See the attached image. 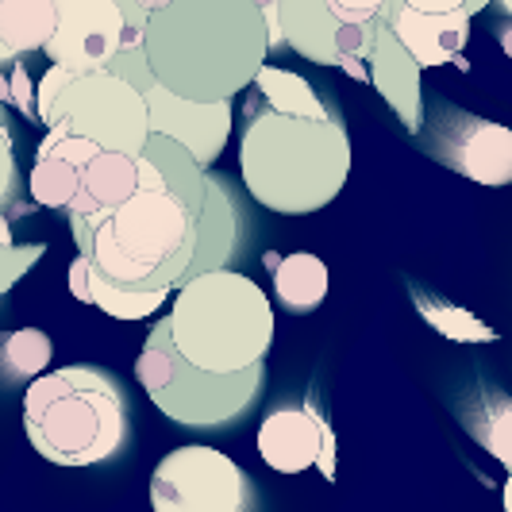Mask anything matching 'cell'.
Listing matches in <instances>:
<instances>
[{
    "label": "cell",
    "mask_w": 512,
    "mask_h": 512,
    "mask_svg": "<svg viewBox=\"0 0 512 512\" xmlns=\"http://www.w3.org/2000/svg\"><path fill=\"white\" fill-rule=\"evenodd\" d=\"M258 455L278 474H305L308 466H320L335 478V436L312 401L266 412L258 428Z\"/></svg>",
    "instance_id": "obj_12"
},
{
    "label": "cell",
    "mask_w": 512,
    "mask_h": 512,
    "mask_svg": "<svg viewBox=\"0 0 512 512\" xmlns=\"http://www.w3.org/2000/svg\"><path fill=\"white\" fill-rule=\"evenodd\" d=\"M251 85H258V101H266V108L274 112H289V116H312V120H328L339 112H328V104L320 101V93L312 89V81L282 66H258V74Z\"/></svg>",
    "instance_id": "obj_21"
},
{
    "label": "cell",
    "mask_w": 512,
    "mask_h": 512,
    "mask_svg": "<svg viewBox=\"0 0 512 512\" xmlns=\"http://www.w3.org/2000/svg\"><path fill=\"white\" fill-rule=\"evenodd\" d=\"M401 4H409L416 12H455L466 0H401Z\"/></svg>",
    "instance_id": "obj_32"
},
{
    "label": "cell",
    "mask_w": 512,
    "mask_h": 512,
    "mask_svg": "<svg viewBox=\"0 0 512 512\" xmlns=\"http://www.w3.org/2000/svg\"><path fill=\"white\" fill-rule=\"evenodd\" d=\"M243 112L239 174L258 205L278 216H308L332 205L351 174V139L343 120H312L274 108L262 112L255 101Z\"/></svg>",
    "instance_id": "obj_2"
},
{
    "label": "cell",
    "mask_w": 512,
    "mask_h": 512,
    "mask_svg": "<svg viewBox=\"0 0 512 512\" xmlns=\"http://www.w3.org/2000/svg\"><path fill=\"white\" fill-rule=\"evenodd\" d=\"M474 439H482L493 459L512 462V405L505 393H482V424H466Z\"/></svg>",
    "instance_id": "obj_26"
},
{
    "label": "cell",
    "mask_w": 512,
    "mask_h": 512,
    "mask_svg": "<svg viewBox=\"0 0 512 512\" xmlns=\"http://www.w3.org/2000/svg\"><path fill=\"white\" fill-rule=\"evenodd\" d=\"M416 139L436 162L451 166L462 178L478 185L512 181V131L505 124L482 120L459 104L432 97V112L420 116Z\"/></svg>",
    "instance_id": "obj_9"
},
{
    "label": "cell",
    "mask_w": 512,
    "mask_h": 512,
    "mask_svg": "<svg viewBox=\"0 0 512 512\" xmlns=\"http://www.w3.org/2000/svg\"><path fill=\"white\" fill-rule=\"evenodd\" d=\"M262 20H266V35H270V54L282 51V31H278V0H255Z\"/></svg>",
    "instance_id": "obj_31"
},
{
    "label": "cell",
    "mask_w": 512,
    "mask_h": 512,
    "mask_svg": "<svg viewBox=\"0 0 512 512\" xmlns=\"http://www.w3.org/2000/svg\"><path fill=\"white\" fill-rule=\"evenodd\" d=\"M24 432L54 466L116 459L128 443V397L101 366H62L35 374L24 393Z\"/></svg>",
    "instance_id": "obj_4"
},
{
    "label": "cell",
    "mask_w": 512,
    "mask_h": 512,
    "mask_svg": "<svg viewBox=\"0 0 512 512\" xmlns=\"http://www.w3.org/2000/svg\"><path fill=\"white\" fill-rule=\"evenodd\" d=\"M131 4H135V8H139V12H147V16H151L154 8H162V4H166V0H131Z\"/></svg>",
    "instance_id": "obj_33"
},
{
    "label": "cell",
    "mask_w": 512,
    "mask_h": 512,
    "mask_svg": "<svg viewBox=\"0 0 512 512\" xmlns=\"http://www.w3.org/2000/svg\"><path fill=\"white\" fill-rule=\"evenodd\" d=\"M135 378L166 420L197 432H224L247 420L258 405L266 385V362L243 366L235 374L201 370L181 359V351L166 335V324L158 320L143 343V355L135 359Z\"/></svg>",
    "instance_id": "obj_6"
},
{
    "label": "cell",
    "mask_w": 512,
    "mask_h": 512,
    "mask_svg": "<svg viewBox=\"0 0 512 512\" xmlns=\"http://www.w3.org/2000/svg\"><path fill=\"white\" fill-rule=\"evenodd\" d=\"M147 101V128L170 135L193 154L197 166H212L231 135V101H189L151 81L143 89Z\"/></svg>",
    "instance_id": "obj_13"
},
{
    "label": "cell",
    "mask_w": 512,
    "mask_h": 512,
    "mask_svg": "<svg viewBox=\"0 0 512 512\" xmlns=\"http://www.w3.org/2000/svg\"><path fill=\"white\" fill-rule=\"evenodd\" d=\"M77 181H81V166L77 162H70V158H62V154L54 151H35V166H31V178H27L35 205L66 208L70 197H74Z\"/></svg>",
    "instance_id": "obj_25"
},
{
    "label": "cell",
    "mask_w": 512,
    "mask_h": 512,
    "mask_svg": "<svg viewBox=\"0 0 512 512\" xmlns=\"http://www.w3.org/2000/svg\"><path fill=\"white\" fill-rule=\"evenodd\" d=\"M151 505L154 512H251L258 509V489L224 451L189 443L154 466Z\"/></svg>",
    "instance_id": "obj_8"
},
{
    "label": "cell",
    "mask_w": 512,
    "mask_h": 512,
    "mask_svg": "<svg viewBox=\"0 0 512 512\" xmlns=\"http://www.w3.org/2000/svg\"><path fill=\"white\" fill-rule=\"evenodd\" d=\"M378 16L397 35V43L412 54V62L420 70H436V66L455 62L470 39V16L462 8H455V12H416L401 0H382Z\"/></svg>",
    "instance_id": "obj_14"
},
{
    "label": "cell",
    "mask_w": 512,
    "mask_h": 512,
    "mask_svg": "<svg viewBox=\"0 0 512 512\" xmlns=\"http://www.w3.org/2000/svg\"><path fill=\"white\" fill-rule=\"evenodd\" d=\"M274 266V297L289 312H312L328 297V266L324 258L293 251V255H270Z\"/></svg>",
    "instance_id": "obj_19"
},
{
    "label": "cell",
    "mask_w": 512,
    "mask_h": 512,
    "mask_svg": "<svg viewBox=\"0 0 512 512\" xmlns=\"http://www.w3.org/2000/svg\"><path fill=\"white\" fill-rule=\"evenodd\" d=\"M54 31V0H0V62L43 51Z\"/></svg>",
    "instance_id": "obj_20"
},
{
    "label": "cell",
    "mask_w": 512,
    "mask_h": 512,
    "mask_svg": "<svg viewBox=\"0 0 512 512\" xmlns=\"http://www.w3.org/2000/svg\"><path fill=\"white\" fill-rule=\"evenodd\" d=\"M270 54L255 0H166L143 24L151 77L189 101H231Z\"/></svg>",
    "instance_id": "obj_1"
},
{
    "label": "cell",
    "mask_w": 512,
    "mask_h": 512,
    "mask_svg": "<svg viewBox=\"0 0 512 512\" xmlns=\"http://www.w3.org/2000/svg\"><path fill=\"white\" fill-rule=\"evenodd\" d=\"M412 305H416V312H420L439 335H447V339H455V343H493V339H497V332L486 328L478 316H470V312H462V308L439 301L436 293H428V289H420V285H412Z\"/></svg>",
    "instance_id": "obj_24"
},
{
    "label": "cell",
    "mask_w": 512,
    "mask_h": 512,
    "mask_svg": "<svg viewBox=\"0 0 512 512\" xmlns=\"http://www.w3.org/2000/svg\"><path fill=\"white\" fill-rule=\"evenodd\" d=\"M124 12L116 0H54V31L43 43V54L74 70H104L124 47Z\"/></svg>",
    "instance_id": "obj_11"
},
{
    "label": "cell",
    "mask_w": 512,
    "mask_h": 512,
    "mask_svg": "<svg viewBox=\"0 0 512 512\" xmlns=\"http://www.w3.org/2000/svg\"><path fill=\"white\" fill-rule=\"evenodd\" d=\"M66 120L70 131L93 139L101 151H128L139 154L147 143V101L143 93L116 77L112 70H89L74 74L43 112L39 124Z\"/></svg>",
    "instance_id": "obj_7"
},
{
    "label": "cell",
    "mask_w": 512,
    "mask_h": 512,
    "mask_svg": "<svg viewBox=\"0 0 512 512\" xmlns=\"http://www.w3.org/2000/svg\"><path fill=\"white\" fill-rule=\"evenodd\" d=\"M116 4H120V12H124V24H128V31H124V47H139V43H143L147 12H139L131 0H116Z\"/></svg>",
    "instance_id": "obj_30"
},
{
    "label": "cell",
    "mask_w": 512,
    "mask_h": 512,
    "mask_svg": "<svg viewBox=\"0 0 512 512\" xmlns=\"http://www.w3.org/2000/svg\"><path fill=\"white\" fill-rule=\"evenodd\" d=\"M370 70L366 77L378 85L389 108L397 112V120L405 124V131L416 135L420 116H424V89H420V66L412 62V54L397 43V35L385 27L382 16H374V43L366 54Z\"/></svg>",
    "instance_id": "obj_16"
},
{
    "label": "cell",
    "mask_w": 512,
    "mask_h": 512,
    "mask_svg": "<svg viewBox=\"0 0 512 512\" xmlns=\"http://www.w3.org/2000/svg\"><path fill=\"white\" fill-rule=\"evenodd\" d=\"M162 324L181 359L212 374H235L266 362L274 347L270 297L247 274L224 266L185 278Z\"/></svg>",
    "instance_id": "obj_5"
},
{
    "label": "cell",
    "mask_w": 512,
    "mask_h": 512,
    "mask_svg": "<svg viewBox=\"0 0 512 512\" xmlns=\"http://www.w3.org/2000/svg\"><path fill=\"white\" fill-rule=\"evenodd\" d=\"M70 293H74L81 305H97L108 316H116V320H147L170 297V289H147V293L120 289V285H112L108 278H101L85 255H77L70 262Z\"/></svg>",
    "instance_id": "obj_18"
},
{
    "label": "cell",
    "mask_w": 512,
    "mask_h": 512,
    "mask_svg": "<svg viewBox=\"0 0 512 512\" xmlns=\"http://www.w3.org/2000/svg\"><path fill=\"white\" fill-rule=\"evenodd\" d=\"M139 185H166L158 166L147 154L128 151H97L85 166H81V181H77L74 197H70V216H89V212H104V208L120 205L131 197Z\"/></svg>",
    "instance_id": "obj_15"
},
{
    "label": "cell",
    "mask_w": 512,
    "mask_h": 512,
    "mask_svg": "<svg viewBox=\"0 0 512 512\" xmlns=\"http://www.w3.org/2000/svg\"><path fill=\"white\" fill-rule=\"evenodd\" d=\"M4 81H8V97H4V101H12L20 108V116L35 124V120H39V116H35V89H31L24 58H12V74L4 77Z\"/></svg>",
    "instance_id": "obj_28"
},
{
    "label": "cell",
    "mask_w": 512,
    "mask_h": 512,
    "mask_svg": "<svg viewBox=\"0 0 512 512\" xmlns=\"http://www.w3.org/2000/svg\"><path fill=\"white\" fill-rule=\"evenodd\" d=\"M54 359V343L39 328H20L0 339V385L31 382L35 374H43Z\"/></svg>",
    "instance_id": "obj_23"
},
{
    "label": "cell",
    "mask_w": 512,
    "mask_h": 512,
    "mask_svg": "<svg viewBox=\"0 0 512 512\" xmlns=\"http://www.w3.org/2000/svg\"><path fill=\"white\" fill-rule=\"evenodd\" d=\"M143 154L158 166V174H162V181H166V189H174L193 212H201V205H205V166H197L193 154L185 151L181 143H174L170 135H158V131L147 135Z\"/></svg>",
    "instance_id": "obj_22"
},
{
    "label": "cell",
    "mask_w": 512,
    "mask_h": 512,
    "mask_svg": "<svg viewBox=\"0 0 512 512\" xmlns=\"http://www.w3.org/2000/svg\"><path fill=\"white\" fill-rule=\"evenodd\" d=\"M4 243H12V228H8V216L0 212V247H4Z\"/></svg>",
    "instance_id": "obj_34"
},
{
    "label": "cell",
    "mask_w": 512,
    "mask_h": 512,
    "mask_svg": "<svg viewBox=\"0 0 512 512\" xmlns=\"http://www.w3.org/2000/svg\"><path fill=\"white\" fill-rule=\"evenodd\" d=\"M39 258H43V243H27V247L4 243L0 247V293H8Z\"/></svg>",
    "instance_id": "obj_27"
},
{
    "label": "cell",
    "mask_w": 512,
    "mask_h": 512,
    "mask_svg": "<svg viewBox=\"0 0 512 512\" xmlns=\"http://www.w3.org/2000/svg\"><path fill=\"white\" fill-rule=\"evenodd\" d=\"M282 47L297 51L316 66H339L359 81L366 77V54L374 43V20L351 24L328 0H278Z\"/></svg>",
    "instance_id": "obj_10"
},
{
    "label": "cell",
    "mask_w": 512,
    "mask_h": 512,
    "mask_svg": "<svg viewBox=\"0 0 512 512\" xmlns=\"http://www.w3.org/2000/svg\"><path fill=\"white\" fill-rule=\"evenodd\" d=\"M77 255L120 289H174L197 247V212L166 185H139L120 205L70 216Z\"/></svg>",
    "instance_id": "obj_3"
},
{
    "label": "cell",
    "mask_w": 512,
    "mask_h": 512,
    "mask_svg": "<svg viewBox=\"0 0 512 512\" xmlns=\"http://www.w3.org/2000/svg\"><path fill=\"white\" fill-rule=\"evenodd\" d=\"M224 189H228L224 181L205 174V205L197 212V247H193V258L185 266V278H193L201 270H216L235 255L239 216H235V205L224 197Z\"/></svg>",
    "instance_id": "obj_17"
},
{
    "label": "cell",
    "mask_w": 512,
    "mask_h": 512,
    "mask_svg": "<svg viewBox=\"0 0 512 512\" xmlns=\"http://www.w3.org/2000/svg\"><path fill=\"white\" fill-rule=\"evenodd\" d=\"M328 4L351 24H370L378 16V8H382V0H328Z\"/></svg>",
    "instance_id": "obj_29"
}]
</instances>
